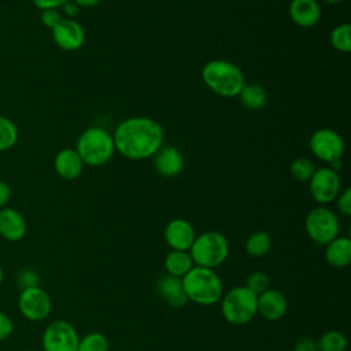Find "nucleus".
Here are the masks:
<instances>
[{
	"instance_id": "nucleus-20",
	"label": "nucleus",
	"mask_w": 351,
	"mask_h": 351,
	"mask_svg": "<svg viewBox=\"0 0 351 351\" xmlns=\"http://www.w3.org/2000/svg\"><path fill=\"white\" fill-rule=\"evenodd\" d=\"M325 261L336 269L347 267L351 262V240L337 236L325 245Z\"/></svg>"
},
{
	"instance_id": "nucleus-25",
	"label": "nucleus",
	"mask_w": 351,
	"mask_h": 351,
	"mask_svg": "<svg viewBox=\"0 0 351 351\" xmlns=\"http://www.w3.org/2000/svg\"><path fill=\"white\" fill-rule=\"evenodd\" d=\"M19 137L18 126L7 117L0 115V152L11 149Z\"/></svg>"
},
{
	"instance_id": "nucleus-30",
	"label": "nucleus",
	"mask_w": 351,
	"mask_h": 351,
	"mask_svg": "<svg viewBox=\"0 0 351 351\" xmlns=\"http://www.w3.org/2000/svg\"><path fill=\"white\" fill-rule=\"evenodd\" d=\"M18 282L22 289L30 288V287H38L40 277L37 271H34L33 269H22L18 274Z\"/></svg>"
},
{
	"instance_id": "nucleus-35",
	"label": "nucleus",
	"mask_w": 351,
	"mask_h": 351,
	"mask_svg": "<svg viewBox=\"0 0 351 351\" xmlns=\"http://www.w3.org/2000/svg\"><path fill=\"white\" fill-rule=\"evenodd\" d=\"M67 0H32V3L38 10H51V8H60Z\"/></svg>"
},
{
	"instance_id": "nucleus-14",
	"label": "nucleus",
	"mask_w": 351,
	"mask_h": 351,
	"mask_svg": "<svg viewBox=\"0 0 351 351\" xmlns=\"http://www.w3.org/2000/svg\"><path fill=\"white\" fill-rule=\"evenodd\" d=\"M27 223L25 217L12 207L0 208V236L8 241H19L26 236Z\"/></svg>"
},
{
	"instance_id": "nucleus-34",
	"label": "nucleus",
	"mask_w": 351,
	"mask_h": 351,
	"mask_svg": "<svg viewBox=\"0 0 351 351\" xmlns=\"http://www.w3.org/2000/svg\"><path fill=\"white\" fill-rule=\"evenodd\" d=\"M293 351H318L317 340L310 336H303L295 341Z\"/></svg>"
},
{
	"instance_id": "nucleus-11",
	"label": "nucleus",
	"mask_w": 351,
	"mask_h": 351,
	"mask_svg": "<svg viewBox=\"0 0 351 351\" xmlns=\"http://www.w3.org/2000/svg\"><path fill=\"white\" fill-rule=\"evenodd\" d=\"M310 193L313 199L319 204H328L333 202L340 193L341 181L337 171L330 167L315 169L313 177L308 181Z\"/></svg>"
},
{
	"instance_id": "nucleus-4",
	"label": "nucleus",
	"mask_w": 351,
	"mask_h": 351,
	"mask_svg": "<svg viewBox=\"0 0 351 351\" xmlns=\"http://www.w3.org/2000/svg\"><path fill=\"white\" fill-rule=\"evenodd\" d=\"M77 154L88 166L106 165L115 152L112 134L100 126H90L85 129L75 144Z\"/></svg>"
},
{
	"instance_id": "nucleus-13",
	"label": "nucleus",
	"mask_w": 351,
	"mask_h": 351,
	"mask_svg": "<svg viewBox=\"0 0 351 351\" xmlns=\"http://www.w3.org/2000/svg\"><path fill=\"white\" fill-rule=\"evenodd\" d=\"M165 241L171 250L189 251L196 232L192 223L184 218L171 219L165 228Z\"/></svg>"
},
{
	"instance_id": "nucleus-32",
	"label": "nucleus",
	"mask_w": 351,
	"mask_h": 351,
	"mask_svg": "<svg viewBox=\"0 0 351 351\" xmlns=\"http://www.w3.org/2000/svg\"><path fill=\"white\" fill-rule=\"evenodd\" d=\"M335 200L340 214L344 217H350L351 215V189L346 188L343 192L337 195Z\"/></svg>"
},
{
	"instance_id": "nucleus-39",
	"label": "nucleus",
	"mask_w": 351,
	"mask_h": 351,
	"mask_svg": "<svg viewBox=\"0 0 351 351\" xmlns=\"http://www.w3.org/2000/svg\"><path fill=\"white\" fill-rule=\"evenodd\" d=\"M3 278H4V271H3V267H1V265H0V285H1V282H3Z\"/></svg>"
},
{
	"instance_id": "nucleus-37",
	"label": "nucleus",
	"mask_w": 351,
	"mask_h": 351,
	"mask_svg": "<svg viewBox=\"0 0 351 351\" xmlns=\"http://www.w3.org/2000/svg\"><path fill=\"white\" fill-rule=\"evenodd\" d=\"M60 8H62V12L66 15V18H71V19H74V16L80 11V7L74 1H71V0H67Z\"/></svg>"
},
{
	"instance_id": "nucleus-3",
	"label": "nucleus",
	"mask_w": 351,
	"mask_h": 351,
	"mask_svg": "<svg viewBox=\"0 0 351 351\" xmlns=\"http://www.w3.org/2000/svg\"><path fill=\"white\" fill-rule=\"evenodd\" d=\"M204 85L222 97H234L245 84L244 74L239 66L225 59L208 60L202 69Z\"/></svg>"
},
{
	"instance_id": "nucleus-26",
	"label": "nucleus",
	"mask_w": 351,
	"mask_h": 351,
	"mask_svg": "<svg viewBox=\"0 0 351 351\" xmlns=\"http://www.w3.org/2000/svg\"><path fill=\"white\" fill-rule=\"evenodd\" d=\"M330 44L336 51L348 53L351 51V25L340 23L335 26L330 32Z\"/></svg>"
},
{
	"instance_id": "nucleus-12",
	"label": "nucleus",
	"mask_w": 351,
	"mask_h": 351,
	"mask_svg": "<svg viewBox=\"0 0 351 351\" xmlns=\"http://www.w3.org/2000/svg\"><path fill=\"white\" fill-rule=\"evenodd\" d=\"M55 44L63 51H77L85 41V30L75 19L63 18L51 29Z\"/></svg>"
},
{
	"instance_id": "nucleus-40",
	"label": "nucleus",
	"mask_w": 351,
	"mask_h": 351,
	"mask_svg": "<svg viewBox=\"0 0 351 351\" xmlns=\"http://www.w3.org/2000/svg\"><path fill=\"white\" fill-rule=\"evenodd\" d=\"M325 3H329V4H336V3H340L343 0H324Z\"/></svg>"
},
{
	"instance_id": "nucleus-10",
	"label": "nucleus",
	"mask_w": 351,
	"mask_h": 351,
	"mask_svg": "<svg viewBox=\"0 0 351 351\" xmlns=\"http://www.w3.org/2000/svg\"><path fill=\"white\" fill-rule=\"evenodd\" d=\"M308 144L313 155L326 163L341 159L346 148L343 137L337 132L328 128L315 130L311 134Z\"/></svg>"
},
{
	"instance_id": "nucleus-27",
	"label": "nucleus",
	"mask_w": 351,
	"mask_h": 351,
	"mask_svg": "<svg viewBox=\"0 0 351 351\" xmlns=\"http://www.w3.org/2000/svg\"><path fill=\"white\" fill-rule=\"evenodd\" d=\"M110 341L100 332H90L80 337L77 351H108Z\"/></svg>"
},
{
	"instance_id": "nucleus-38",
	"label": "nucleus",
	"mask_w": 351,
	"mask_h": 351,
	"mask_svg": "<svg viewBox=\"0 0 351 351\" xmlns=\"http://www.w3.org/2000/svg\"><path fill=\"white\" fill-rule=\"evenodd\" d=\"M71 1H74L78 7L89 8V7H95V5H97L101 0H71Z\"/></svg>"
},
{
	"instance_id": "nucleus-8",
	"label": "nucleus",
	"mask_w": 351,
	"mask_h": 351,
	"mask_svg": "<svg viewBox=\"0 0 351 351\" xmlns=\"http://www.w3.org/2000/svg\"><path fill=\"white\" fill-rule=\"evenodd\" d=\"M80 335L66 319L52 321L43 333L44 351H77Z\"/></svg>"
},
{
	"instance_id": "nucleus-33",
	"label": "nucleus",
	"mask_w": 351,
	"mask_h": 351,
	"mask_svg": "<svg viewBox=\"0 0 351 351\" xmlns=\"http://www.w3.org/2000/svg\"><path fill=\"white\" fill-rule=\"evenodd\" d=\"M14 330V322L11 317L3 311H0V341L7 340Z\"/></svg>"
},
{
	"instance_id": "nucleus-31",
	"label": "nucleus",
	"mask_w": 351,
	"mask_h": 351,
	"mask_svg": "<svg viewBox=\"0 0 351 351\" xmlns=\"http://www.w3.org/2000/svg\"><path fill=\"white\" fill-rule=\"evenodd\" d=\"M40 19H41V23H43L45 27L53 29V27L63 19V15H62L60 10H58V8L43 10V11H41V15H40Z\"/></svg>"
},
{
	"instance_id": "nucleus-1",
	"label": "nucleus",
	"mask_w": 351,
	"mask_h": 351,
	"mask_svg": "<svg viewBox=\"0 0 351 351\" xmlns=\"http://www.w3.org/2000/svg\"><path fill=\"white\" fill-rule=\"evenodd\" d=\"M165 132L159 122L148 117H132L117 125L112 140L115 151L132 160H141L163 145Z\"/></svg>"
},
{
	"instance_id": "nucleus-22",
	"label": "nucleus",
	"mask_w": 351,
	"mask_h": 351,
	"mask_svg": "<svg viewBox=\"0 0 351 351\" xmlns=\"http://www.w3.org/2000/svg\"><path fill=\"white\" fill-rule=\"evenodd\" d=\"M241 104L250 110H259L266 104L267 95L263 86L259 84H244L240 93L237 95Z\"/></svg>"
},
{
	"instance_id": "nucleus-36",
	"label": "nucleus",
	"mask_w": 351,
	"mask_h": 351,
	"mask_svg": "<svg viewBox=\"0 0 351 351\" xmlns=\"http://www.w3.org/2000/svg\"><path fill=\"white\" fill-rule=\"evenodd\" d=\"M11 199V188L5 181L0 180V208L5 207Z\"/></svg>"
},
{
	"instance_id": "nucleus-9",
	"label": "nucleus",
	"mask_w": 351,
	"mask_h": 351,
	"mask_svg": "<svg viewBox=\"0 0 351 351\" xmlns=\"http://www.w3.org/2000/svg\"><path fill=\"white\" fill-rule=\"evenodd\" d=\"M18 307L21 314L33 322L45 319L52 310V300L47 291L40 285L21 291L18 296Z\"/></svg>"
},
{
	"instance_id": "nucleus-24",
	"label": "nucleus",
	"mask_w": 351,
	"mask_h": 351,
	"mask_svg": "<svg viewBox=\"0 0 351 351\" xmlns=\"http://www.w3.org/2000/svg\"><path fill=\"white\" fill-rule=\"evenodd\" d=\"M318 351H346L347 339L346 336L335 329L326 330L317 340Z\"/></svg>"
},
{
	"instance_id": "nucleus-7",
	"label": "nucleus",
	"mask_w": 351,
	"mask_h": 351,
	"mask_svg": "<svg viewBox=\"0 0 351 351\" xmlns=\"http://www.w3.org/2000/svg\"><path fill=\"white\" fill-rule=\"evenodd\" d=\"M306 233L318 245H326L339 236L340 222L337 215L328 207L313 208L304 221Z\"/></svg>"
},
{
	"instance_id": "nucleus-19",
	"label": "nucleus",
	"mask_w": 351,
	"mask_h": 351,
	"mask_svg": "<svg viewBox=\"0 0 351 351\" xmlns=\"http://www.w3.org/2000/svg\"><path fill=\"white\" fill-rule=\"evenodd\" d=\"M288 12L292 22L300 27H313L321 18V7L317 0H291Z\"/></svg>"
},
{
	"instance_id": "nucleus-16",
	"label": "nucleus",
	"mask_w": 351,
	"mask_h": 351,
	"mask_svg": "<svg viewBox=\"0 0 351 351\" xmlns=\"http://www.w3.org/2000/svg\"><path fill=\"white\" fill-rule=\"evenodd\" d=\"M155 288L160 299L165 300L170 307L180 308L184 307L188 302L186 295L184 292L182 281L178 277L166 273L158 278Z\"/></svg>"
},
{
	"instance_id": "nucleus-28",
	"label": "nucleus",
	"mask_w": 351,
	"mask_h": 351,
	"mask_svg": "<svg viewBox=\"0 0 351 351\" xmlns=\"http://www.w3.org/2000/svg\"><path fill=\"white\" fill-rule=\"evenodd\" d=\"M289 171L291 176L300 182H307L310 181V178L313 177L314 171H315V166L313 163V160H310L306 156H300L292 160L291 166H289Z\"/></svg>"
},
{
	"instance_id": "nucleus-5",
	"label": "nucleus",
	"mask_w": 351,
	"mask_h": 351,
	"mask_svg": "<svg viewBox=\"0 0 351 351\" xmlns=\"http://www.w3.org/2000/svg\"><path fill=\"white\" fill-rule=\"evenodd\" d=\"M188 252L195 266L215 269L228 259L229 241L222 233L207 230L196 234Z\"/></svg>"
},
{
	"instance_id": "nucleus-2",
	"label": "nucleus",
	"mask_w": 351,
	"mask_h": 351,
	"mask_svg": "<svg viewBox=\"0 0 351 351\" xmlns=\"http://www.w3.org/2000/svg\"><path fill=\"white\" fill-rule=\"evenodd\" d=\"M181 281L186 299L200 306H213L223 295L222 280L214 269L193 266Z\"/></svg>"
},
{
	"instance_id": "nucleus-17",
	"label": "nucleus",
	"mask_w": 351,
	"mask_h": 351,
	"mask_svg": "<svg viewBox=\"0 0 351 351\" xmlns=\"http://www.w3.org/2000/svg\"><path fill=\"white\" fill-rule=\"evenodd\" d=\"M154 167L163 177H174L184 167L181 152L173 145H162L154 154Z\"/></svg>"
},
{
	"instance_id": "nucleus-29",
	"label": "nucleus",
	"mask_w": 351,
	"mask_h": 351,
	"mask_svg": "<svg viewBox=\"0 0 351 351\" xmlns=\"http://www.w3.org/2000/svg\"><path fill=\"white\" fill-rule=\"evenodd\" d=\"M269 285H270L269 276L265 271L258 270V271H252L248 274L244 287H247L255 295H261L269 289Z\"/></svg>"
},
{
	"instance_id": "nucleus-21",
	"label": "nucleus",
	"mask_w": 351,
	"mask_h": 351,
	"mask_svg": "<svg viewBox=\"0 0 351 351\" xmlns=\"http://www.w3.org/2000/svg\"><path fill=\"white\" fill-rule=\"evenodd\" d=\"M195 266L188 251L171 250L165 258L166 273L178 278H182Z\"/></svg>"
},
{
	"instance_id": "nucleus-15",
	"label": "nucleus",
	"mask_w": 351,
	"mask_h": 351,
	"mask_svg": "<svg viewBox=\"0 0 351 351\" xmlns=\"http://www.w3.org/2000/svg\"><path fill=\"white\" fill-rule=\"evenodd\" d=\"M288 302L282 292L277 289H267L258 295V314L267 321H278L285 315Z\"/></svg>"
},
{
	"instance_id": "nucleus-23",
	"label": "nucleus",
	"mask_w": 351,
	"mask_h": 351,
	"mask_svg": "<svg viewBox=\"0 0 351 351\" xmlns=\"http://www.w3.org/2000/svg\"><path fill=\"white\" fill-rule=\"evenodd\" d=\"M271 237L267 232L256 230L245 240V252L252 258H262L271 250Z\"/></svg>"
},
{
	"instance_id": "nucleus-6",
	"label": "nucleus",
	"mask_w": 351,
	"mask_h": 351,
	"mask_svg": "<svg viewBox=\"0 0 351 351\" xmlns=\"http://www.w3.org/2000/svg\"><path fill=\"white\" fill-rule=\"evenodd\" d=\"M221 313L226 322L245 325L258 314V295L244 285L233 287L221 298Z\"/></svg>"
},
{
	"instance_id": "nucleus-18",
	"label": "nucleus",
	"mask_w": 351,
	"mask_h": 351,
	"mask_svg": "<svg viewBox=\"0 0 351 351\" xmlns=\"http://www.w3.org/2000/svg\"><path fill=\"white\" fill-rule=\"evenodd\" d=\"M84 162L74 148L60 149L53 159V169L56 174L67 181L75 180L84 170Z\"/></svg>"
}]
</instances>
